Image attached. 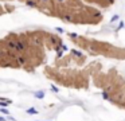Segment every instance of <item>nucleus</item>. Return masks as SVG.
<instances>
[{
    "label": "nucleus",
    "instance_id": "7ed1b4c3",
    "mask_svg": "<svg viewBox=\"0 0 125 121\" xmlns=\"http://www.w3.org/2000/svg\"><path fill=\"white\" fill-rule=\"evenodd\" d=\"M27 113H28V114H36V113H38V110L34 109V108H30V109H27Z\"/></svg>",
    "mask_w": 125,
    "mask_h": 121
},
{
    "label": "nucleus",
    "instance_id": "f03ea898",
    "mask_svg": "<svg viewBox=\"0 0 125 121\" xmlns=\"http://www.w3.org/2000/svg\"><path fill=\"white\" fill-rule=\"evenodd\" d=\"M35 98H39V99H42V98H44V91H36L35 94Z\"/></svg>",
    "mask_w": 125,
    "mask_h": 121
},
{
    "label": "nucleus",
    "instance_id": "423d86ee",
    "mask_svg": "<svg viewBox=\"0 0 125 121\" xmlns=\"http://www.w3.org/2000/svg\"><path fill=\"white\" fill-rule=\"evenodd\" d=\"M117 19H118V15H114L113 18L110 19V22H114V20H117Z\"/></svg>",
    "mask_w": 125,
    "mask_h": 121
},
{
    "label": "nucleus",
    "instance_id": "20e7f679",
    "mask_svg": "<svg viewBox=\"0 0 125 121\" xmlns=\"http://www.w3.org/2000/svg\"><path fill=\"white\" fill-rule=\"evenodd\" d=\"M51 90H52V91H55V93H58V91H59V89H58V88H55L54 85H51Z\"/></svg>",
    "mask_w": 125,
    "mask_h": 121
},
{
    "label": "nucleus",
    "instance_id": "39448f33",
    "mask_svg": "<svg viewBox=\"0 0 125 121\" xmlns=\"http://www.w3.org/2000/svg\"><path fill=\"white\" fill-rule=\"evenodd\" d=\"M1 113H4V114H10V113H8V110H7V109H4V108H1Z\"/></svg>",
    "mask_w": 125,
    "mask_h": 121
},
{
    "label": "nucleus",
    "instance_id": "f257e3e1",
    "mask_svg": "<svg viewBox=\"0 0 125 121\" xmlns=\"http://www.w3.org/2000/svg\"><path fill=\"white\" fill-rule=\"evenodd\" d=\"M71 55H74V56H78V58H81V59H85V55L81 53V51H77V50H71Z\"/></svg>",
    "mask_w": 125,
    "mask_h": 121
},
{
    "label": "nucleus",
    "instance_id": "0eeeda50",
    "mask_svg": "<svg viewBox=\"0 0 125 121\" xmlns=\"http://www.w3.org/2000/svg\"><path fill=\"white\" fill-rule=\"evenodd\" d=\"M55 30H57V31H58V32H61V34H62V32H63V30H62V28H61V27H57V28H55Z\"/></svg>",
    "mask_w": 125,
    "mask_h": 121
}]
</instances>
